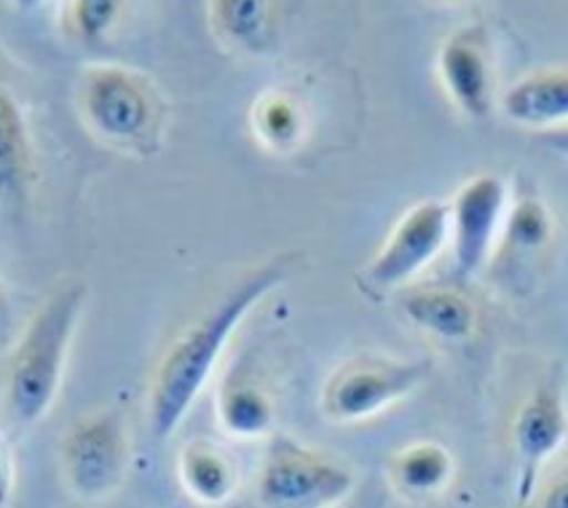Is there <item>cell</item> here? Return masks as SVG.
I'll return each mask as SVG.
<instances>
[{
    "label": "cell",
    "instance_id": "6da1fadb",
    "mask_svg": "<svg viewBox=\"0 0 568 508\" xmlns=\"http://www.w3.org/2000/svg\"><path fill=\"white\" fill-rule=\"evenodd\" d=\"M288 268V261H278L247 274L211 313L165 350L150 390V426L156 440L174 435L210 383L237 325L258 299L286 277Z\"/></svg>",
    "mask_w": 568,
    "mask_h": 508
},
{
    "label": "cell",
    "instance_id": "7a4b0ae2",
    "mask_svg": "<svg viewBox=\"0 0 568 508\" xmlns=\"http://www.w3.org/2000/svg\"><path fill=\"white\" fill-rule=\"evenodd\" d=\"M83 299L81 284L59 289L36 314L14 347L7 373V395L20 424L33 425L52 409Z\"/></svg>",
    "mask_w": 568,
    "mask_h": 508
},
{
    "label": "cell",
    "instance_id": "3957f363",
    "mask_svg": "<svg viewBox=\"0 0 568 508\" xmlns=\"http://www.w3.org/2000/svg\"><path fill=\"white\" fill-rule=\"evenodd\" d=\"M355 489L346 464L287 435L267 446L257 496L265 508H339Z\"/></svg>",
    "mask_w": 568,
    "mask_h": 508
},
{
    "label": "cell",
    "instance_id": "277c9868",
    "mask_svg": "<svg viewBox=\"0 0 568 508\" xmlns=\"http://www.w3.org/2000/svg\"><path fill=\"white\" fill-rule=\"evenodd\" d=\"M428 358L363 355L332 374L322 393V409L337 424L374 418L408 398L430 377Z\"/></svg>",
    "mask_w": 568,
    "mask_h": 508
},
{
    "label": "cell",
    "instance_id": "5b68a950",
    "mask_svg": "<svg viewBox=\"0 0 568 508\" xmlns=\"http://www.w3.org/2000/svg\"><path fill=\"white\" fill-rule=\"evenodd\" d=\"M62 464L71 490L101 500L119 489L129 470L130 439L114 410H95L75 421L63 441Z\"/></svg>",
    "mask_w": 568,
    "mask_h": 508
},
{
    "label": "cell",
    "instance_id": "8992f818",
    "mask_svg": "<svg viewBox=\"0 0 568 508\" xmlns=\"http://www.w3.org/2000/svg\"><path fill=\"white\" fill-rule=\"evenodd\" d=\"M567 435L565 386L559 375L551 374L526 396L511 429L517 464L516 499L520 505L532 500L542 466L561 449Z\"/></svg>",
    "mask_w": 568,
    "mask_h": 508
},
{
    "label": "cell",
    "instance_id": "52a82bcc",
    "mask_svg": "<svg viewBox=\"0 0 568 508\" xmlns=\"http://www.w3.org/2000/svg\"><path fill=\"white\" fill-rule=\"evenodd\" d=\"M448 228V215L440 206L426 205L400 223L367 271L369 287L388 289L407 282L439 252Z\"/></svg>",
    "mask_w": 568,
    "mask_h": 508
},
{
    "label": "cell",
    "instance_id": "ba28073f",
    "mask_svg": "<svg viewBox=\"0 0 568 508\" xmlns=\"http://www.w3.org/2000/svg\"><path fill=\"white\" fill-rule=\"evenodd\" d=\"M504 191L494 177H484L466 187L456 203L455 268L459 277H470L489 252Z\"/></svg>",
    "mask_w": 568,
    "mask_h": 508
},
{
    "label": "cell",
    "instance_id": "9c48e42d",
    "mask_svg": "<svg viewBox=\"0 0 568 508\" xmlns=\"http://www.w3.org/2000/svg\"><path fill=\"white\" fill-rule=\"evenodd\" d=\"M455 471V459L448 447L429 439L400 447L388 465L390 486L410 502H425L444 495Z\"/></svg>",
    "mask_w": 568,
    "mask_h": 508
},
{
    "label": "cell",
    "instance_id": "30bf717a",
    "mask_svg": "<svg viewBox=\"0 0 568 508\" xmlns=\"http://www.w3.org/2000/svg\"><path fill=\"white\" fill-rule=\"evenodd\" d=\"M180 477L187 495L210 506L231 499L237 485L235 461L210 440L192 441L182 450Z\"/></svg>",
    "mask_w": 568,
    "mask_h": 508
},
{
    "label": "cell",
    "instance_id": "8fae6325",
    "mask_svg": "<svg viewBox=\"0 0 568 508\" xmlns=\"http://www.w3.org/2000/svg\"><path fill=\"white\" fill-rule=\"evenodd\" d=\"M511 119L526 124L568 121V71H551L516 85L506 96Z\"/></svg>",
    "mask_w": 568,
    "mask_h": 508
},
{
    "label": "cell",
    "instance_id": "7c38bea8",
    "mask_svg": "<svg viewBox=\"0 0 568 508\" xmlns=\"http://www.w3.org/2000/svg\"><path fill=\"white\" fill-rule=\"evenodd\" d=\"M404 307L415 324L445 342H464L474 333V308L453 292L426 289L405 299Z\"/></svg>",
    "mask_w": 568,
    "mask_h": 508
},
{
    "label": "cell",
    "instance_id": "4fadbf2b",
    "mask_svg": "<svg viewBox=\"0 0 568 508\" xmlns=\"http://www.w3.org/2000/svg\"><path fill=\"white\" fill-rule=\"evenodd\" d=\"M91 110L99 123L116 134H130L139 129L145 116L144 100L123 78L103 75L91 89Z\"/></svg>",
    "mask_w": 568,
    "mask_h": 508
},
{
    "label": "cell",
    "instance_id": "5bb4252c",
    "mask_svg": "<svg viewBox=\"0 0 568 508\" xmlns=\"http://www.w3.org/2000/svg\"><path fill=\"white\" fill-rule=\"evenodd\" d=\"M220 416L226 430L237 438H257L272 426L273 406L258 386L237 383L222 393Z\"/></svg>",
    "mask_w": 568,
    "mask_h": 508
},
{
    "label": "cell",
    "instance_id": "9a60e30c",
    "mask_svg": "<svg viewBox=\"0 0 568 508\" xmlns=\"http://www.w3.org/2000/svg\"><path fill=\"white\" fill-rule=\"evenodd\" d=\"M446 79L450 88L471 110L481 109L485 100V73L478 54L462 45H450L444 58Z\"/></svg>",
    "mask_w": 568,
    "mask_h": 508
},
{
    "label": "cell",
    "instance_id": "2e32d148",
    "mask_svg": "<svg viewBox=\"0 0 568 508\" xmlns=\"http://www.w3.org/2000/svg\"><path fill=\"white\" fill-rule=\"evenodd\" d=\"M539 508H568V465L552 477L542 492Z\"/></svg>",
    "mask_w": 568,
    "mask_h": 508
},
{
    "label": "cell",
    "instance_id": "e0dca14e",
    "mask_svg": "<svg viewBox=\"0 0 568 508\" xmlns=\"http://www.w3.org/2000/svg\"><path fill=\"white\" fill-rule=\"evenodd\" d=\"M545 145L549 146L550 150L557 152V154L565 155L568 159V125L562 129L547 132L542 136Z\"/></svg>",
    "mask_w": 568,
    "mask_h": 508
},
{
    "label": "cell",
    "instance_id": "ac0fdd59",
    "mask_svg": "<svg viewBox=\"0 0 568 508\" xmlns=\"http://www.w3.org/2000/svg\"><path fill=\"white\" fill-rule=\"evenodd\" d=\"M339 508H342V507H339Z\"/></svg>",
    "mask_w": 568,
    "mask_h": 508
}]
</instances>
